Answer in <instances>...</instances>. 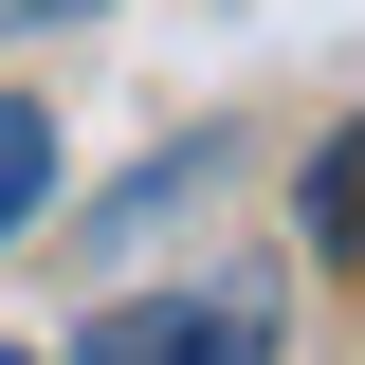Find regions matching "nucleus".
I'll use <instances>...</instances> for the list:
<instances>
[{
  "label": "nucleus",
  "mask_w": 365,
  "mask_h": 365,
  "mask_svg": "<svg viewBox=\"0 0 365 365\" xmlns=\"http://www.w3.org/2000/svg\"><path fill=\"white\" fill-rule=\"evenodd\" d=\"M0 365H37V347H0Z\"/></svg>",
  "instance_id": "nucleus-5"
},
{
  "label": "nucleus",
  "mask_w": 365,
  "mask_h": 365,
  "mask_svg": "<svg viewBox=\"0 0 365 365\" xmlns=\"http://www.w3.org/2000/svg\"><path fill=\"white\" fill-rule=\"evenodd\" d=\"M311 237H329V256H365V128L311 165Z\"/></svg>",
  "instance_id": "nucleus-3"
},
{
  "label": "nucleus",
  "mask_w": 365,
  "mask_h": 365,
  "mask_svg": "<svg viewBox=\"0 0 365 365\" xmlns=\"http://www.w3.org/2000/svg\"><path fill=\"white\" fill-rule=\"evenodd\" d=\"M37 19H91V0H0V37H37Z\"/></svg>",
  "instance_id": "nucleus-4"
},
{
  "label": "nucleus",
  "mask_w": 365,
  "mask_h": 365,
  "mask_svg": "<svg viewBox=\"0 0 365 365\" xmlns=\"http://www.w3.org/2000/svg\"><path fill=\"white\" fill-rule=\"evenodd\" d=\"M73 365H274V292H128V311H91Z\"/></svg>",
  "instance_id": "nucleus-1"
},
{
  "label": "nucleus",
  "mask_w": 365,
  "mask_h": 365,
  "mask_svg": "<svg viewBox=\"0 0 365 365\" xmlns=\"http://www.w3.org/2000/svg\"><path fill=\"white\" fill-rule=\"evenodd\" d=\"M37 201H55V110H37V91H0V237L37 220Z\"/></svg>",
  "instance_id": "nucleus-2"
}]
</instances>
